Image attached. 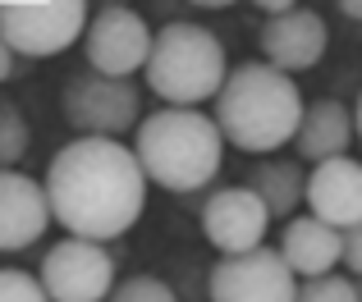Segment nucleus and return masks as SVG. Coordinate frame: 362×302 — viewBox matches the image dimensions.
<instances>
[{
  "label": "nucleus",
  "mask_w": 362,
  "mask_h": 302,
  "mask_svg": "<svg viewBox=\"0 0 362 302\" xmlns=\"http://www.w3.org/2000/svg\"><path fill=\"white\" fill-rule=\"evenodd\" d=\"M51 220L74 238L110 243L138 224L147 206V174L119 138H74L46 165Z\"/></svg>",
  "instance_id": "obj_1"
},
{
  "label": "nucleus",
  "mask_w": 362,
  "mask_h": 302,
  "mask_svg": "<svg viewBox=\"0 0 362 302\" xmlns=\"http://www.w3.org/2000/svg\"><path fill=\"white\" fill-rule=\"evenodd\" d=\"M303 97L298 83L289 73L271 69L266 60L234 64L225 87L216 92V124H221L225 143L247 151V156H271V151L289 147L303 124Z\"/></svg>",
  "instance_id": "obj_2"
},
{
  "label": "nucleus",
  "mask_w": 362,
  "mask_h": 302,
  "mask_svg": "<svg viewBox=\"0 0 362 302\" xmlns=\"http://www.w3.org/2000/svg\"><path fill=\"white\" fill-rule=\"evenodd\" d=\"M225 133L211 115L193 106H160L142 115L133 128V156H138L147 183L165 193H197L225 165Z\"/></svg>",
  "instance_id": "obj_3"
},
{
  "label": "nucleus",
  "mask_w": 362,
  "mask_h": 302,
  "mask_svg": "<svg viewBox=\"0 0 362 302\" xmlns=\"http://www.w3.org/2000/svg\"><path fill=\"white\" fill-rule=\"evenodd\" d=\"M142 78L165 106H202L216 101V92L230 78L225 46L202 23H165L151 37V55L142 64Z\"/></svg>",
  "instance_id": "obj_4"
},
{
  "label": "nucleus",
  "mask_w": 362,
  "mask_h": 302,
  "mask_svg": "<svg viewBox=\"0 0 362 302\" xmlns=\"http://www.w3.org/2000/svg\"><path fill=\"white\" fill-rule=\"evenodd\" d=\"M60 110L78 138H124L142 124V97L129 78L83 69L64 83Z\"/></svg>",
  "instance_id": "obj_5"
},
{
  "label": "nucleus",
  "mask_w": 362,
  "mask_h": 302,
  "mask_svg": "<svg viewBox=\"0 0 362 302\" xmlns=\"http://www.w3.org/2000/svg\"><path fill=\"white\" fill-rule=\"evenodd\" d=\"M88 32V0H33V5H0V37L14 55L51 60L69 51Z\"/></svg>",
  "instance_id": "obj_6"
},
{
  "label": "nucleus",
  "mask_w": 362,
  "mask_h": 302,
  "mask_svg": "<svg viewBox=\"0 0 362 302\" xmlns=\"http://www.w3.org/2000/svg\"><path fill=\"white\" fill-rule=\"evenodd\" d=\"M37 279L51 302H106L115 289V257L106 252V243L69 234L42 257Z\"/></svg>",
  "instance_id": "obj_7"
},
{
  "label": "nucleus",
  "mask_w": 362,
  "mask_h": 302,
  "mask_svg": "<svg viewBox=\"0 0 362 302\" xmlns=\"http://www.w3.org/2000/svg\"><path fill=\"white\" fill-rule=\"evenodd\" d=\"M206 289H211V302H293L298 275L280 257V248L262 243L239 257H221L211 266Z\"/></svg>",
  "instance_id": "obj_8"
},
{
  "label": "nucleus",
  "mask_w": 362,
  "mask_h": 302,
  "mask_svg": "<svg viewBox=\"0 0 362 302\" xmlns=\"http://www.w3.org/2000/svg\"><path fill=\"white\" fill-rule=\"evenodd\" d=\"M151 28L138 9L129 5H106L88 18V32H83V55H88V69L110 73V78H129L147 64L151 55Z\"/></svg>",
  "instance_id": "obj_9"
},
{
  "label": "nucleus",
  "mask_w": 362,
  "mask_h": 302,
  "mask_svg": "<svg viewBox=\"0 0 362 302\" xmlns=\"http://www.w3.org/2000/svg\"><path fill=\"white\" fill-rule=\"evenodd\" d=\"M266 229H271V211L247 183L216 188L202 202V234L221 257H239V252L262 248Z\"/></svg>",
  "instance_id": "obj_10"
},
{
  "label": "nucleus",
  "mask_w": 362,
  "mask_h": 302,
  "mask_svg": "<svg viewBox=\"0 0 362 302\" xmlns=\"http://www.w3.org/2000/svg\"><path fill=\"white\" fill-rule=\"evenodd\" d=\"M257 46H262V60L280 73H303L312 64H321L330 46V28L317 9H289V14H275L262 23L257 32Z\"/></svg>",
  "instance_id": "obj_11"
},
{
  "label": "nucleus",
  "mask_w": 362,
  "mask_h": 302,
  "mask_svg": "<svg viewBox=\"0 0 362 302\" xmlns=\"http://www.w3.org/2000/svg\"><path fill=\"white\" fill-rule=\"evenodd\" d=\"M51 224L46 188L23 169H0V252H23Z\"/></svg>",
  "instance_id": "obj_12"
},
{
  "label": "nucleus",
  "mask_w": 362,
  "mask_h": 302,
  "mask_svg": "<svg viewBox=\"0 0 362 302\" xmlns=\"http://www.w3.org/2000/svg\"><path fill=\"white\" fill-rule=\"evenodd\" d=\"M308 215L335 224V229H349V224L362 220V160L354 156H335L321 160V165L308 169Z\"/></svg>",
  "instance_id": "obj_13"
},
{
  "label": "nucleus",
  "mask_w": 362,
  "mask_h": 302,
  "mask_svg": "<svg viewBox=\"0 0 362 302\" xmlns=\"http://www.w3.org/2000/svg\"><path fill=\"white\" fill-rule=\"evenodd\" d=\"M280 257L289 261L298 279L330 275L335 266H344V229L317 220V215H293V220H284Z\"/></svg>",
  "instance_id": "obj_14"
},
{
  "label": "nucleus",
  "mask_w": 362,
  "mask_h": 302,
  "mask_svg": "<svg viewBox=\"0 0 362 302\" xmlns=\"http://www.w3.org/2000/svg\"><path fill=\"white\" fill-rule=\"evenodd\" d=\"M358 138V124H354V106L335 97H321L303 110V124L293 133V156L303 165H321V160H335V156H349Z\"/></svg>",
  "instance_id": "obj_15"
},
{
  "label": "nucleus",
  "mask_w": 362,
  "mask_h": 302,
  "mask_svg": "<svg viewBox=\"0 0 362 302\" xmlns=\"http://www.w3.org/2000/svg\"><path fill=\"white\" fill-rule=\"evenodd\" d=\"M247 188L266 202L271 220H293L298 202L308 197V165L298 156H262L247 169Z\"/></svg>",
  "instance_id": "obj_16"
},
{
  "label": "nucleus",
  "mask_w": 362,
  "mask_h": 302,
  "mask_svg": "<svg viewBox=\"0 0 362 302\" xmlns=\"http://www.w3.org/2000/svg\"><path fill=\"white\" fill-rule=\"evenodd\" d=\"M28 119H23V110L14 106V101H5L0 97V169H14L18 160H23V151H28Z\"/></svg>",
  "instance_id": "obj_17"
},
{
  "label": "nucleus",
  "mask_w": 362,
  "mask_h": 302,
  "mask_svg": "<svg viewBox=\"0 0 362 302\" xmlns=\"http://www.w3.org/2000/svg\"><path fill=\"white\" fill-rule=\"evenodd\" d=\"M293 302H358V279L354 275H339V270H330V275H317V279H303Z\"/></svg>",
  "instance_id": "obj_18"
},
{
  "label": "nucleus",
  "mask_w": 362,
  "mask_h": 302,
  "mask_svg": "<svg viewBox=\"0 0 362 302\" xmlns=\"http://www.w3.org/2000/svg\"><path fill=\"white\" fill-rule=\"evenodd\" d=\"M106 302H179V294L156 275H129V279H115Z\"/></svg>",
  "instance_id": "obj_19"
},
{
  "label": "nucleus",
  "mask_w": 362,
  "mask_h": 302,
  "mask_svg": "<svg viewBox=\"0 0 362 302\" xmlns=\"http://www.w3.org/2000/svg\"><path fill=\"white\" fill-rule=\"evenodd\" d=\"M0 302H51L42 289V279L28 275V270L0 266Z\"/></svg>",
  "instance_id": "obj_20"
},
{
  "label": "nucleus",
  "mask_w": 362,
  "mask_h": 302,
  "mask_svg": "<svg viewBox=\"0 0 362 302\" xmlns=\"http://www.w3.org/2000/svg\"><path fill=\"white\" fill-rule=\"evenodd\" d=\"M344 270L354 279H362V220L344 229Z\"/></svg>",
  "instance_id": "obj_21"
},
{
  "label": "nucleus",
  "mask_w": 362,
  "mask_h": 302,
  "mask_svg": "<svg viewBox=\"0 0 362 302\" xmlns=\"http://www.w3.org/2000/svg\"><path fill=\"white\" fill-rule=\"evenodd\" d=\"M257 9H262L266 18H275V14H289V9H298V0H252Z\"/></svg>",
  "instance_id": "obj_22"
},
{
  "label": "nucleus",
  "mask_w": 362,
  "mask_h": 302,
  "mask_svg": "<svg viewBox=\"0 0 362 302\" xmlns=\"http://www.w3.org/2000/svg\"><path fill=\"white\" fill-rule=\"evenodd\" d=\"M9 69H14V51L5 46V37H0V83L9 78Z\"/></svg>",
  "instance_id": "obj_23"
},
{
  "label": "nucleus",
  "mask_w": 362,
  "mask_h": 302,
  "mask_svg": "<svg viewBox=\"0 0 362 302\" xmlns=\"http://www.w3.org/2000/svg\"><path fill=\"white\" fill-rule=\"evenodd\" d=\"M339 9H344L349 18H354V23H362V0H335Z\"/></svg>",
  "instance_id": "obj_24"
},
{
  "label": "nucleus",
  "mask_w": 362,
  "mask_h": 302,
  "mask_svg": "<svg viewBox=\"0 0 362 302\" xmlns=\"http://www.w3.org/2000/svg\"><path fill=\"white\" fill-rule=\"evenodd\" d=\"M188 5H197V9H230V5H239V0H188Z\"/></svg>",
  "instance_id": "obj_25"
},
{
  "label": "nucleus",
  "mask_w": 362,
  "mask_h": 302,
  "mask_svg": "<svg viewBox=\"0 0 362 302\" xmlns=\"http://www.w3.org/2000/svg\"><path fill=\"white\" fill-rule=\"evenodd\" d=\"M354 124H358V138H362V92H358V106H354Z\"/></svg>",
  "instance_id": "obj_26"
},
{
  "label": "nucleus",
  "mask_w": 362,
  "mask_h": 302,
  "mask_svg": "<svg viewBox=\"0 0 362 302\" xmlns=\"http://www.w3.org/2000/svg\"><path fill=\"white\" fill-rule=\"evenodd\" d=\"M358 302H362V279H358Z\"/></svg>",
  "instance_id": "obj_27"
}]
</instances>
